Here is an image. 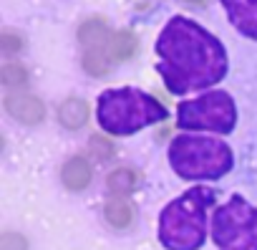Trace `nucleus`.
I'll return each mask as SVG.
<instances>
[{"label":"nucleus","mask_w":257,"mask_h":250,"mask_svg":"<svg viewBox=\"0 0 257 250\" xmlns=\"http://www.w3.org/2000/svg\"><path fill=\"white\" fill-rule=\"evenodd\" d=\"M157 71L174 96L209 89L227 76V51L199 23L174 16L157 38Z\"/></svg>","instance_id":"f257e3e1"},{"label":"nucleus","mask_w":257,"mask_h":250,"mask_svg":"<svg viewBox=\"0 0 257 250\" xmlns=\"http://www.w3.org/2000/svg\"><path fill=\"white\" fill-rule=\"evenodd\" d=\"M214 197V190L199 185L172 200L159 215V242L167 250H199L207 240V212Z\"/></svg>","instance_id":"f03ea898"},{"label":"nucleus","mask_w":257,"mask_h":250,"mask_svg":"<svg viewBox=\"0 0 257 250\" xmlns=\"http://www.w3.org/2000/svg\"><path fill=\"white\" fill-rule=\"evenodd\" d=\"M167 116H169L167 106H162L152 94L134 86L108 89L98 96V104H96V119L101 124V129L113 137L137 134L144 127L164 121Z\"/></svg>","instance_id":"7ed1b4c3"},{"label":"nucleus","mask_w":257,"mask_h":250,"mask_svg":"<svg viewBox=\"0 0 257 250\" xmlns=\"http://www.w3.org/2000/svg\"><path fill=\"white\" fill-rule=\"evenodd\" d=\"M169 164L177 177L202 182L224 177L232 170L234 157L222 139L179 134L169 144Z\"/></svg>","instance_id":"20e7f679"},{"label":"nucleus","mask_w":257,"mask_h":250,"mask_svg":"<svg viewBox=\"0 0 257 250\" xmlns=\"http://www.w3.org/2000/svg\"><path fill=\"white\" fill-rule=\"evenodd\" d=\"M212 240L217 250H257V207L232 195L212 215Z\"/></svg>","instance_id":"39448f33"},{"label":"nucleus","mask_w":257,"mask_h":250,"mask_svg":"<svg viewBox=\"0 0 257 250\" xmlns=\"http://www.w3.org/2000/svg\"><path fill=\"white\" fill-rule=\"evenodd\" d=\"M179 129L229 134L237 124V106L227 91H207L199 99L182 101L177 109Z\"/></svg>","instance_id":"423d86ee"},{"label":"nucleus","mask_w":257,"mask_h":250,"mask_svg":"<svg viewBox=\"0 0 257 250\" xmlns=\"http://www.w3.org/2000/svg\"><path fill=\"white\" fill-rule=\"evenodd\" d=\"M219 3L224 6L234 31L257 41V0H219Z\"/></svg>","instance_id":"0eeeda50"},{"label":"nucleus","mask_w":257,"mask_h":250,"mask_svg":"<svg viewBox=\"0 0 257 250\" xmlns=\"http://www.w3.org/2000/svg\"><path fill=\"white\" fill-rule=\"evenodd\" d=\"M6 109L13 119H18L23 124H38L46 114L41 99H36L33 94H21V91L6 96Z\"/></svg>","instance_id":"6e6552de"},{"label":"nucleus","mask_w":257,"mask_h":250,"mask_svg":"<svg viewBox=\"0 0 257 250\" xmlns=\"http://www.w3.org/2000/svg\"><path fill=\"white\" fill-rule=\"evenodd\" d=\"M111 28L103 18H88L81 28H78V41L83 46V51L88 48H108L111 46Z\"/></svg>","instance_id":"1a4fd4ad"},{"label":"nucleus","mask_w":257,"mask_h":250,"mask_svg":"<svg viewBox=\"0 0 257 250\" xmlns=\"http://www.w3.org/2000/svg\"><path fill=\"white\" fill-rule=\"evenodd\" d=\"M61 177H63V185H66L68 190L81 192V190H86L88 182H91V164H88L83 157H71V159L63 164Z\"/></svg>","instance_id":"9d476101"},{"label":"nucleus","mask_w":257,"mask_h":250,"mask_svg":"<svg viewBox=\"0 0 257 250\" xmlns=\"http://www.w3.org/2000/svg\"><path fill=\"white\" fill-rule=\"evenodd\" d=\"M88 119V104L83 99H66L58 106V121L66 129H78Z\"/></svg>","instance_id":"9b49d317"},{"label":"nucleus","mask_w":257,"mask_h":250,"mask_svg":"<svg viewBox=\"0 0 257 250\" xmlns=\"http://www.w3.org/2000/svg\"><path fill=\"white\" fill-rule=\"evenodd\" d=\"M106 220L113 225V227H128L134 220V207L123 195H113L108 202H106Z\"/></svg>","instance_id":"f8f14e48"},{"label":"nucleus","mask_w":257,"mask_h":250,"mask_svg":"<svg viewBox=\"0 0 257 250\" xmlns=\"http://www.w3.org/2000/svg\"><path fill=\"white\" fill-rule=\"evenodd\" d=\"M108 56H111L108 48H88V51H83V68L91 76H106L111 71V61H113Z\"/></svg>","instance_id":"ddd939ff"},{"label":"nucleus","mask_w":257,"mask_h":250,"mask_svg":"<svg viewBox=\"0 0 257 250\" xmlns=\"http://www.w3.org/2000/svg\"><path fill=\"white\" fill-rule=\"evenodd\" d=\"M111 58L113 61H126V58H132V53L137 51V38L132 31H118L113 38H111Z\"/></svg>","instance_id":"4468645a"},{"label":"nucleus","mask_w":257,"mask_h":250,"mask_svg":"<svg viewBox=\"0 0 257 250\" xmlns=\"http://www.w3.org/2000/svg\"><path fill=\"white\" fill-rule=\"evenodd\" d=\"M134 185H137V175L132 170H116L108 177V187L113 195H126L128 190H134Z\"/></svg>","instance_id":"2eb2a0df"},{"label":"nucleus","mask_w":257,"mask_h":250,"mask_svg":"<svg viewBox=\"0 0 257 250\" xmlns=\"http://www.w3.org/2000/svg\"><path fill=\"white\" fill-rule=\"evenodd\" d=\"M0 76H3V84H8V86L26 84V78H28V73H26V68H23L21 63H8V66H3Z\"/></svg>","instance_id":"dca6fc26"},{"label":"nucleus","mask_w":257,"mask_h":250,"mask_svg":"<svg viewBox=\"0 0 257 250\" xmlns=\"http://www.w3.org/2000/svg\"><path fill=\"white\" fill-rule=\"evenodd\" d=\"M0 250H26V237L16 232H6L0 240Z\"/></svg>","instance_id":"f3484780"},{"label":"nucleus","mask_w":257,"mask_h":250,"mask_svg":"<svg viewBox=\"0 0 257 250\" xmlns=\"http://www.w3.org/2000/svg\"><path fill=\"white\" fill-rule=\"evenodd\" d=\"M0 43H3V48H6L8 53H16V51L23 48V38H21L18 33H13V31H3V38H0Z\"/></svg>","instance_id":"a211bd4d"},{"label":"nucleus","mask_w":257,"mask_h":250,"mask_svg":"<svg viewBox=\"0 0 257 250\" xmlns=\"http://www.w3.org/2000/svg\"><path fill=\"white\" fill-rule=\"evenodd\" d=\"M189 3H202V0H189Z\"/></svg>","instance_id":"6ab92c4d"}]
</instances>
